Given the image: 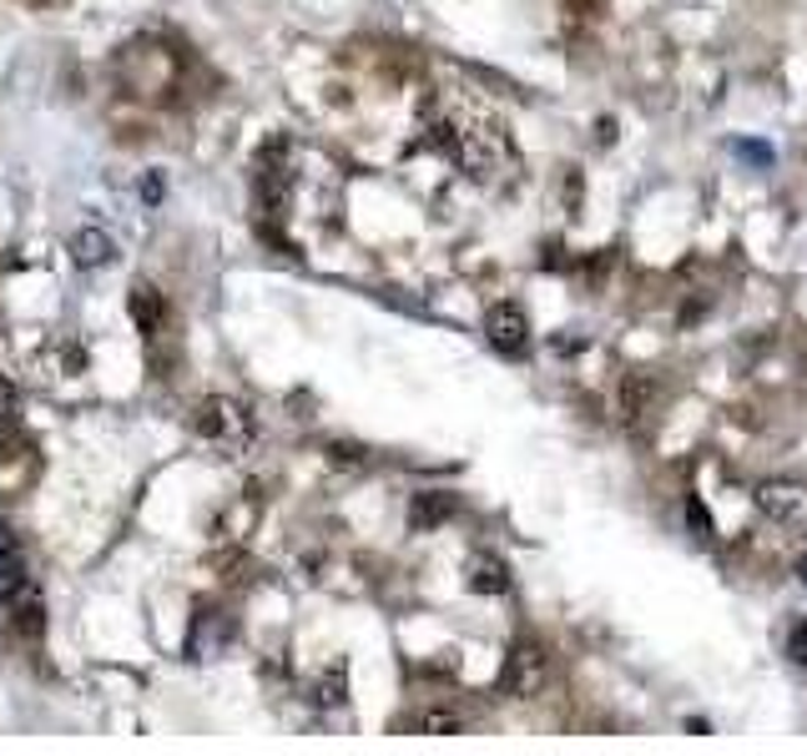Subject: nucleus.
Segmentation results:
<instances>
[{"mask_svg": "<svg viewBox=\"0 0 807 756\" xmlns=\"http://www.w3.org/2000/svg\"><path fill=\"white\" fill-rule=\"evenodd\" d=\"M550 681V656L540 650V640H520V646L505 656V671H499V685L510 696H540Z\"/></svg>", "mask_w": 807, "mask_h": 756, "instance_id": "1", "label": "nucleus"}, {"mask_svg": "<svg viewBox=\"0 0 807 756\" xmlns=\"http://www.w3.org/2000/svg\"><path fill=\"white\" fill-rule=\"evenodd\" d=\"M197 434L217 439V444H243V439L252 434V419H248V409L233 399H207L197 414Z\"/></svg>", "mask_w": 807, "mask_h": 756, "instance_id": "2", "label": "nucleus"}, {"mask_svg": "<svg viewBox=\"0 0 807 756\" xmlns=\"http://www.w3.org/2000/svg\"><path fill=\"white\" fill-rule=\"evenodd\" d=\"M227 646H233V615L213 611V605L192 615V626H187V656L192 661H217Z\"/></svg>", "mask_w": 807, "mask_h": 756, "instance_id": "3", "label": "nucleus"}, {"mask_svg": "<svg viewBox=\"0 0 807 756\" xmlns=\"http://www.w3.org/2000/svg\"><path fill=\"white\" fill-rule=\"evenodd\" d=\"M485 338L510 358L525 354V348H530V318H525V307L520 303H495L485 313Z\"/></svg>", "mask_w": 807, "mask_h": 756, "instance_id": "4", "label": "nucleus"}, {"mask_svg": "<svg viewBox=\"0 0 807 756\" xmlns=\"http://www.w3.org/2000/svg\"><path fill=\"white\" fill-rule=\"evenodd\" d=\"M752 505H757L772 525H797L807 515V489L793 485V479H767V485H757Z\"/></svg>", "mask_w": 807, "mask_h": 756, "instance_id": "5", "label": "nucleus"}, {"mask_svg": "<svg viewBox=\"0 0 807 756\" xmlns=\"http://www.w3.org/2000/svg\"><path fill=\"white\" fill-rule=\"evenodd\" d=\"M464 585L475 595H505L510 591V565L499 555H485V550H480V555L464 560Z\"/></svg>", "mask_w": 807, "mask_h": 756, "instance_id": "6", "label": "nucleus"}, {"mask_svg": "<svg viewBox=\"0 0 807 756\" xmlns=\"http://www.w3.org/2000/svg\"><path fill=\"white\" fill-rule=\"evenodd\" d=\"M21 591H31V580H25V555H21V544H15L11 525L0 520V601H15Z\"/></svg>", "mask_w": 807, "mask_h": 756, "instance_id": "7", "label": "nucleus"}, {"mask_svg": "<svg viewBox=\"0 0 807 756\" xmlns=\"http://www.w3.org/2000/svg\"><path fill=\"white\" fill-rule=\"evenodd\" d=\"M127 307H131V323L152 338V333H162V323H166V303H162V293H157L152 283H131V293H127Z\"/></svg>", "mask_w": 807, "mask_h": 756, "instance_id": "8", "label": "nucleus"}, {"mask_svg": "<svg viewBox=\"0 0 807 756\" xmlns=\"http://www.w3.org/2000/svg\"><path fill=\"white\" fill-rule=\"evenodd\" d=\"M72 258H76V268H107V262H117V242L101 227H82L72 237Z\"/></svg>", "mask_w": 807, "mask_h": 756, "instance_id": "9", "label": "nucleus"}, {"mask_svg": "<svg viewBox=\"0 0 807 756\" xmlns=\"http://www.w3.org/2000/svg\"><path fill=\"white\" fill-rule=\"evenodd\" d=\"M344 696H348V666L344 661L323 666L319 681H313V706L333 711V706H344Z\"/></svg>", "mask_w": 807, "mask_h": 756, "instance_id": "10", "label": "nucleus"}, {"mask_svg": "<svg viewBox=\"0 0 807 756\" xmlns=\"http://www.w3.org/2000/svg\"><path fill=\"white\" fill-rule=\"evenodd\" d=\"M450 515H454V495H415V505H409V525L415 530H434Z\"/></svg>", "mask_w": 807, "mask_h": 756, "instance_id": "11", "label": "nucleus"}, {"mask_svg": "<svg viewBox=\"0 0 807 756\" xmlns=\"http://www.w3.org/2000/svg\"><path fill=\"white\" fill-rule=\"evenodd\" d=\"M415 726L429 736H454L464 726V716H454V711H424V716H415Z\"/></svg>", "mask_w": 807, "mask_h": 756, "instance_id": "12", "label": "nucleus"}, {"mask_svg": "<svg viewBox=\"0 0 807 756\" xmlns=\"http://www.w3.org/2000/svg\"><path fill=\"white\" fill-rule=\"evenodd\" d=\"M11 429H15V389H11V378H0V444H6Z\"/></svg>", "mask_w": 807, "mask_h": 756, "instance_id": "13", "label": "nucleus"}, {"mask_svg": "<svg viewBox=\"0 0 807 756\" xmlns=\"http://www.w3.org/2000/svg\"><path fill=\"white\" fill-rule=\"evenodd\" d=\"M642 399H652V384H642V378H626V419L642 414Z\"/></svg>", "mask_w": 807, "mask_h": 756, "instance_id": "14", "label": "nucleus"}, {"mask_svg": "<svg viewBox=\"0 0 807 756\" xmlns=\"http://www.w3.org/2000/svg\"><path fill=\"white\" fill-rule=\"evenodd\" d=\"M787 656H793V661L807 671V620H797V626H793V636H787Z\"/></svg>", "mask_w": 807, "mask_h": 756, "instance_id": "15", "label": "nucleus"}, {"mask_svg": "<svg viewBox=\"0 0 807 756\" xmlns=\"http://www.w3.org/2000/svg\"><path fill=\"white\" fill-rule=\"evenodd\" d=\"M687 515H691V525H697V534H712V520H707L701 499H687Z\"/></svg>", "mask_w": 807, "mask_h": 756, "instance_id": "16", "label": "nucleus"}, {"mask_svg": "<svg viewBox=\"0 0 807 756\" xmlns=\"http://www.w3.org/2000/svg\"><path fill=\"white\" fill-rule=\"evenodd\" d=\"M797 580H803V585H807V550H803V555H797Z\"/></svg>", "mask_w": 807, "mask_h": 756, "instance_id": "17", "label": "nucleus"}]
</instances>
